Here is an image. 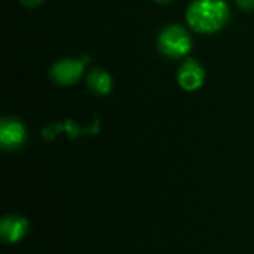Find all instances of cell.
<instances>
[{"instance_id": "6da1fadb", "label": "cell", "mask_w": 254, "mask_h": 254, "mask_svg": "<svg viewBox=\"0 0 254 254\" xmlns=\"http://www.w3.org/2000/svg\"><path fill=\"white\" fill-rule=\"evenodd\" d=\"M229 6L223 0H195L186 12L188 24L198 33L211 34L229 21Z\"/></svg>"}, {"instance_id": "7a4b0ae2", "label": "cell", "mask_w": 254, "mask_h": 254, "mask_svg": "<svg viewBox=\"0 0 254 254\" xmlns=\"http://www.w3.org/2000/svg\"><path fill=\"white\" fill-rule=\"evenodd\" d=\"M158 49L170 60H179L192 49V37L182 25H168L158 36Z\"/></svg>"}, {"instance_id": "3957f363", "label": "cell", "mask_w": 254, "mask_h": 254, "mask_svg": "<svg viewBox=\"0 0 254 254\" xmlns=\"http://www.w3.org/2000/svg\"><path fill=\"white\" fill-rule=\"evenodd\" d=\"M85 70V63L76 58H63L52 64L49 70L51 79L61 86H73L76 85Z\"/></svg>"}, {"instance_id": "277c9868", "label": "cell", "mask_w": 254, "mask_h": 254, "mask_svg": "<svg viewBox=\"0 0 254 254\" xmlns=\"http://www.w3.org/2000/svg\"><path fill=\"white\" fill-rule=\"evenodd\" d=\"M27 129L16 118H3L0 122V146L3 150L13 152L24 146Z\"/></svg>"}, {"instance_id": "5b68a950", "label": "cell", "mask_w": 254, "mask_h": 254, "mask_svg": "<svg viewBox=\"0 0 254 254\" xmlns=\"http://www.w3.org/2000/svg\"><path fill=\"white\" fill-rule=\"evenodd\" d=\"M205 79L204 67L193 58H188L182 63L177 71L179 85L186 91H196L202 86Z\"/></svg>"}, {"instance_id": "8992f818", "label": "cell", "mask_w": 254, "mask_h": 254, "mask_svg": "<svg viewBox=\"0 0 254 254\" xmlns=\"http://www.w3.org/2000/svg\"><path fill=\"white\" fill-rule=\"evenodd\" d=\"M30 225L24 216L7 214L0 222V238L6 244L19 243L28 234Z\"/></svg>"}, {"instance_id": "52a82bcc", "label": "cell", "mask_w": 254, "mask_h": 254, "mask_svg": "<svg viewBox=\"0 0 254 254\" xmlns=\"http://www.w3.org/2000/svg\"><path fill=\"white\" fill-rule=\"evenodd\" d=\"M86 85L91 92L97 95H106L112 89V77L103 68H94L86 76Z\"/></svg>"}, {"instance_id": "ba28073f", "label": "cell", "mask_w": 254, "mask_h": 254, "mask_svg": "<svg viewBox=\"0 0 254 254\" xmlns=\"http://www.w3.org/2000/svg\"><path fill=\"white\" fill-rule=\"evenodd\" d=\"M235 3L243 10H253L254 9V0H235Z\"/></svg>"}, {"instance_id": "9c48e42d", "label": "cell", "mask_w": 254, "mask_h": 254, "mask_svg": "<svg viewBox=\"0 0 254 254\" xmlns=\"http://www.w3.org/2000/svg\"><path fill=\"white\" fill-rule=\"evenodd\" d=\"M24 6H27V7H36V6H39V4H42L45 0H19Z\"/></svg>"}, {"instance_id": "30bf717a", "label": "cell", "mask_w": 254, "mask_h": 254, "mask_svg": "<svg viewBox=\"0 0 254 254\" xmlns=\"http://www.w3.org/2000/svg\"><path fill=\"white\" fill-rule=\"evenodd\" d=\"M155 1H158V3H162V4H165V3H170V1H173V0H155Z\"/></svg>"}]
</instances>
